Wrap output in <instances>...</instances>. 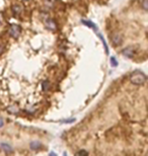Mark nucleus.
Returning <instances> with one entry per match:
<instances>
[{
    "label": "nucleus",
    "instance_id": "1",
    "mask_svg": "<svg viewBox=\"0 0 148 156\" xmlns=\"http://www.w3.org/2000/svg\"><path fill=\"white\" fill-rule=\"evenodd\" d=\"M130 80H131L132 83L135 84V85H142V84H144L146 82L147 77H146V75L144 74L143 72H141V71H134V72L132 73Z\"/></svg>",
    "mask_w": 148,
    "mask_h": 156
},
{
    "label": "nucleus",
    "instance_id": "2",
    "mask_svg": "<svg viewBox=\"0 0 148 156\" xmlns=\"http://www.w3.org/2000/svg\"><path fill=\"white\" fill-rule=\"evenodd\" d=\"M21 27L19 25H13L10 27V29H9V33H10L11 37H17L19 35V33H21Z\"/></svg>",
    "mask_w": 148,
    "mask_h": 156
},
{
    "label": "nucleus",
    "instance_id": "3",
    "mask_svg": "<svg viewBox=\"0 0 148 156\" xmlns=\"http://www.w3.org/2000/svg\"><path fill=\"white\" fill-rule=\"evenodd\" d=\"M111 39H112V42H113L114 46H120V45L122 44V42H123V37H122V35H120V33H114Z\"/></svg>",
    "mask_w": 148,
    "mask_h": 156
},
{
    "label": "nucleus",
    "instance_id": "4",
    "mask_svg": "<svg viewBox=\"0 0 148 156\" xmlns=\"http://www.w3.org/2000/svg\"><path fill=\"white\" fill-rule=\"evenodd\" d=\"M123 55L125 57H127V58H132V57L134 56V53H135V51H134V49L132 48V47H127V48H125L123 50Z\"/></svg>",
    "mask_w": 148,
    "mask_h": 156
},
{
    "label": "nucleus",
    "instance_id": "5",
    "mask_svg": "<svg viewBox=\"0 0 148 156\" xmlns=\"http://www.w3.org/2000/svg\"><path fill=\"white\" fill-rule=\"evenodd\" d=\"M0 147H1V149H2L5 153H12V152H13L12 147H11L10 145H8V144H6V143H1Z\"/></svg>",
    "mask_w": 148,
    "mask_h": 156
},
{
    "label": "nucleus",
    "instance_id": "6",
    "mask_svg": "<svg viewBox=\"0 0 148 156\" xmlns=\"http://www.w3.org/2000/svg\"><path fill=\"white\" fill-rule=\"evenodd\" d=\"M45 23H46V25H47V27H49L50 29H56V27H57L56 22L53 20V19H51V18L47 19V20L45 21Z\"/></svg>",
    "mask_w": 148,
    "mask_h": 156
},
{
    "label": "nucleus",
    "instance_id": "7",
    "mask_svg": "<svg viewBox=\"0 0 148 156\" xmlns=\"http://www.w3.org/2000/svg\"><path fill=\"white\" fill-rule=\"evenodd\" d=\"M42 148V143H40L39 141H34L31 143V149L32 150H38Z\"/></svg>",
    "mask_w": 148,
    "mask_h": 156
},
{
    "label": "nucleus",
    "instance_id": "8",
    "mask_svg": "<svg viewBox=\"0 0 148 156\" xmlns=\"http://www.w3.org/2000/svg\"><path fill=\"white\" fill-rule=\"evenodd\" d=\"M50 86H51V84H50V82L48 81V80L44 81L43 83H42V88H43V91H48V90L50 89Z\"/></svg>",
    "mask_w": 148,
    "mask_h": 156
},
{
    "label": "nucleus",
    "instance_id": "9",
    "mask_svg": "<svg viewBox=\"0 0 148 156\" xmlns=\"http://www.w3.org/2000/svg\"><path fill=\"white\" fill-rule=\"evenodd\" d=\"M18 110H19L16 106H9V108H8V112H11V114H17Z\"/></svg>",
    "mask_w": 148,
    "mask_h": 156
},
{
    "label": "nucleus",
    "instance_id": "10",
    "mask_svg": "<svg viewBox=\"0 0 148 156\" xmlns=\"http://www.w3.org/2000/svg\"><path fill=\"white\" fill-rule=\"evenodd\" d=\"M82 21V23H84V25H88L89 27H92L93 29H97V27H95V25L93 22H91V21H88V20H81Z\"/></svg>",
    "mask_w": 148,
    "mask_h": 156
},
{
    "label": "nucleus",
    "instance_id": "11",
    "mask_svg": "<svg viewBox=\"0 0 148 156\" xmlns=\"http://www.w3.org/2000/svg\"><path fill=\"white\" fill-rule=\"evenodd\" d=\"M12 10L15 14H19V13L21 12V7L18 6V5H14V6L12 7Z\"/></svg>",
    "mask_w": 148,
    "mask_h": 156
},
{
    "label": "nucleus",
    "instance_id": "12",
    "mask_svg": "<svg viewBox=\"0 0 148 156\" xmlns=\"http://www.w3.org/2000/svg\"><path fill=\"white\" fill-rule=\"evenodd\" d=\"M111 64H112V66H113V67H117L118 66V62H117V60H116L115 57H112V58H111Z\"/></svg>",
    "mask_w": 148,
    "mask_h": 156
},
{
    "label": "nucleus",
    "instance_id": "13",
    "mask_svg": "<svg viewBox=\"0 0 148 156\" xmlns=\"http://www.w3.org/2000/svg\"><path fill=\"white\" fill-rule=\"evenodd\" d=\"M143 8L144 10H147V0H144L143 1Z\"/></svg>",
    "mask_w": 148,
    "mask_h": 156
},
{
    "label": "nucleus",
    "instance_id": "14",
    "mask_svg": "<svg viewBox=\"0 0 148 156\" xmlns=\"http://www.w3.org/2000/svg\"><path fill=\"white\" fill-rule=\"evenodd\" d=\"M77 154H88L86 151H84V150H81V151H78L77 152Z\"/></svg>",
    "mask_w": 148,
    "mask_h": 156
},
{
    "label": "nucleus",
    "instance_id": "15",
    "mask_svg": "<svg viewBox=\"0 0 148 156\" xmlns=\"http://www.w3.org/2000/svg\"><path fill=\"white\" fill-rule=\"evenodd\" d=\"M3 125H4V121H3V120L1 119V118H0V128L2 127Z\"/></svg>",
    "mask_w": 148,
    "mask_h": 156
},
{
    "label": "nucleus",
    "instance_id": "16",
    "mask_svg": "<svg viewBox=\"0 0 148 156\" xmlns=\"http://www.w3.org/2000/svg\"><path fill=\"white\" fill-rule=\"evenodd\" d=\"M23 1H29V0H23Z\"/></svg>",
    "mask_w": 148,
    "mask_h": 156
}]
</instances>
